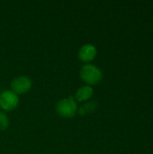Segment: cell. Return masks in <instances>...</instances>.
Returning <instances> with one entry per match:
<instances>
[{"mask_svg":"<svg viewBox=\"0 0 153 154\" xmlns=\"http://www.w3.org/2000/svg\"><path fill=\"white\" fill-rule=\"evenodd\" d=\"M19 96L10 89L4 90L0 93V109L3 112H11L19 106Z\"/></svg>","mask_w":153,"mask_h":154,"instance_id":"obj_3","label":"cell"},{"mask_svg":"<svg viewBox=\"0 0 153 154\" xmlns=\"http://www.w3.org/2000/svg\"><path fill=\"white\" fill-rule=\"evenodd\" d=\"M32 87V79L28 76L21 75L13 79L10 83V90L18 96L28 93Z\"/></svg>","mask_w":153,"mask_h":154,"instance_id":"obj_4","label":"cell"},{"mask_svg":"<svg viewBox=\"0 0 153 154\" xmlns=\"http://www.w3.org/2000/svg\"><path fill=\"white\" fill-rule=\"evenodd\" d=\"M93 96H94L93 87L85 84L77 89L74 98L78 103H86L87 101H90Z\"/></svg>","mask_w":153,"mask_h":154,"instance_id":"obj_6","label":"cell"},{"mask_svg":"<svg viewBox=\"0 0 153 154\" xmlns=\"http://www.w3.org/2000/svg\"><path fill=\"white\" fill-rule=\"evenodd\" d=\"M102 70L92 63L84 64L79 69V77L86 85L96 86L99 84L103 79Z\"/></svg>","mask_w":153,"mask_h":154,"instance_id":"obj_2","label":"cell"},{"mask_svg":"<svg viewBox=\"0 0 153 154\" xmlns=\"http://www.w3.org/2000/svg\"><path fill=\"white\" fill-rule=\"evenodd\" d=\"M10 125V119L7 115L0 110V131H5Z\"/></svg>","mask_w":153,"mask_h":154,"instance_id":"obj_8","label":"cell"},{"mask_svg":"<svg viewBox=\"0 0 153 154\" xmlns=\"http://www.w3.org/2000/svg\"><path fill=\"white\" fill-rule=\"evenodd\" d=\"M97 107V104L95 101H87L80 108L78 107V114L81 116H85L87 114H90L92 112H94L96 110V108Z\"/></svg>","mask_w":153,"mask_h":154,"instance_id":"obj_7","label":"cell"},{"mask_svg":"<svg viewBox=\"0 0 153 154\" xmlns=\"http://www.w3.org/2000/svg\"><path fill=\"white\" fill-rule=\"evenodd\" d=\"M97 55V49L94 44L86 43L82 45L78 51V58L80 61L85 64L90 63L93 61Z\"/></svg>","mask_w":153,"mask_h":154,"instance_id":"obj_5","label":"cell"},{"mask_svg":"<svg viewBox=\"0 0 153 154\" xmlns=\"http://www.w3.org/2000/svg\"><path fill=\"white\" fill-rule=\"evenodd\" d=\"M55 111L62 118H73L78 112V104L73 96H69L57 102Z\"/></svg>","mask_w":153,"mask_h":154,"instance_id":"obj_1","label":"cell"}]
</instances>
